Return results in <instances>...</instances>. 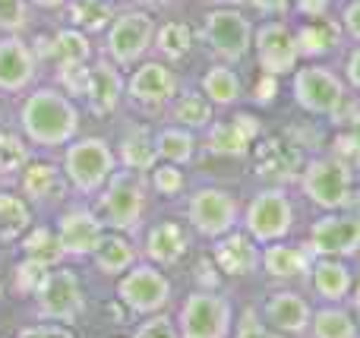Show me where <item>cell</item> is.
Instances as JSON below:
<instances>
[{
    "instance_id": "obj_9",
    "label": "cell",
    "mask_w": 360,
    "mask_h": 338,
    "mask_svg": "<svg viewBox=\"0 0 360 338\" xmlns=\"http://www.w3.org/2000/svg\"><path fill=\"white\" fill-rule=\"evenodd\" d=\"M180 89L174 63L162 60V57H146L136 67H130L127 76V105L139 111L143 117H158L168 114L171 101H174Z\"/></svg>"
},
{
    "instance_id": "obj_12",
    "label": "cell",
    "mask_w": 360,
    "mask_h": 338,
    "mask_svg": "<svg viewBox=\"0 0 360 338\" xmlns=\"http://www.w3.org/2000/svg\"><path fill=\"white\" fill-rule=\"evenodd\" d=\"M174 323L184 338H228L234 329V307L218 288H196L180 301Z\"/></svg>"
},
{
    "instance_id": "obj_8",
    "label": "cell",
    "mask_w": 360,
    "mask_h": 338,
    "mask_svg": "<svg viewBox=\"0 0 360 338\" xmlns=\"http://www.w3.org/2000/svg\"><path fill=\"white\" fill-rule=\"evenodd\" d=\"M297 187L323 212L354 206V168H348L332 152L319 158H307L297 174Z\"/></svg>"
},
{
    "instance_id": "obj_28",
    "label": "cell",
    "mask_w": 360,
    "mask_h": 338,
    "mask_svg": "<svg viewBox=\"0 0 360 338\" xmlns=\"http://www.w3.org/2000/svg\"><path fill=\"white\" fill-rule=\"evenodd\" d=\"M294 38H297V51L300 60H323V57L335 54L342 48V22L329 16H316V19H304L294 25Z\"/></svg>"
},
{
    "instance_id": "obj_24",
    "label": "cell",
    "mask_w": 360,
    "mask_h": 338,
    "mask_svg": "<svg viewBox=\"0 0 360 338\" xmlns=\"http://www.w3.org/2000/svg\"><path fill=\"white\" fill-rule=\"evenodd\" d=\"M259 310H262V316H266V326L272 329L275 335H307V329H310L313 307L291 285L272 291V294L262 301Z\"/></svg>"
},
{
    "instance_id": "obj_33",
    "label": "cell",
    "mask_w": 360,
    "mask_h": 338,
    "mask_svg": "<svg viewBox=\"0 0 360 338\" xmlns=\"http://www.w3.org/2000/svg\"><path fill=\"white\" fill-rule=\"evenodd\" d=\"M215 111H218V108L205 98V92L199 86L196 89H193V86L190 89L180 86L177 95H174V101H171V108H168V120H171V124L186 126V130L202 133L205 126L215 120Z\"/></svg>"
},
{
    "instance_id": "obj_40",
    "label": "cell",
    "mask_w": 360,
    "mask_h": 338,
    "mask_svg": "<svg viewBox=\"0 0 360 338\" xmlns=\"http://www.w3.org/2000/svg\"><path fill=\"white\" fill-rule=\"evenodd\" d=\"M146 177H149L152 193L165 196V200L186 196V190H190V181H186L184 164H174V162H162V158H158V162L146 171Z\"/></svg>"
},
{
    "instance_id": "obj_56",
    "label": "cell",
    "mask_w": 360,
    "mask_h": 338,
    "mask_svg": "<svg viewBox=\"0 0 360 338\" xmlns=\"http://www.w3.org/2000/svg\"><path fill=\"white\" fill-rule=\"evenodd\" d=\"M0 183H4V181H0Z\"/></svg>"
},
{
    "instance_id": "obj_47",
    "label": "cell",
    "mask_w": 360,
    "mask_h": 338,
    "mask_svg": "<svg viewBox=\"0 0 360 338\" xmlns=\"http://www.w3.org/2000/svg\"><path fill=\"white\" fill-rule=\"evenodd\" d=\"M291 4L294 0H247L250 10L259 13V16H266V19H288Z\"/></svg>"
},
{
    "instance_id": "obj_41",
    "label": "cell",
    "mask_w": 360,
    "mask_h": 338,
    "mask_svg": "<svg viewBox=\"0 0 360 338\" xmlns=\"http://www.w3.org/2000/svg\"><path fill=\"white\" fill-rule=\"evenodd\" d=\"M48 272H51V266L38 263V259H32V256H22V259H19V263L10 269V288H13V294H16V297H25V301H32V297L41 291V285H44V278H48Z\"/></svg>"
},
{
    "instance_id": "obj_25",
    "label": "cell",
    "mask_w": 360,
    "mask_h": 338,
    "mask_svg": "<svg viewBox=\"0 0 360 338\" xmlns=\"http://www.w3.org/2000/svg\"><path fill=\"white\" fill-rule=\"evenodd\" d=\"M313 266V253L307 250V244H291V240H272L262 244L259 253V269L266 272L272 282L278 285H300L307 282Z\"/></svg>"
},
{
    "instance_id": "obj_3",
    "label": "cell",
    "mask_w": 360,
    "mask_h": 338,
    "mask_svg": "<svg viewBox=\"0 0 360 338\" xmlns=\"http://www.w3.org/2000/svg\"><path fill=\"white\" fill-rule=\"evenodd\" d=\"M288 79H291L294 105L304 114H310V117L332 120V124H338V120L348 124V117L354 114L345 79L332 67H326V63L300 60L297 70Z\"/></svg>"
},
{
    "instance_id": "obj_43",
    "label": "cell",
    "mask_w": 360,
    "mask_h": 338,
    "mask_svg": "<svg viewBox=\"0 0 360 338\" xmlns=\"http://www.w3.org/2000/svg\"><path fill=\"white\" fill-rule=\"evenodd\" d=\"M136 338H171L177 335V323L168 310H158V313H149V316H139V326L133 329Z\"/></svg>"
},
{
    "instance_id": "obj_5",
    "label": "cell",
    "mask_w": 360,
    "mask_h": 338,
    "mask_svg": "<svg viewBox=\"0 0 360 338\" xmlns=\"http://www.w3.org/2000/svg\"><path fill=\"white\" fill-rule=\"evenodd\" d=\"M294 225H297V212H294L291 193L281 183H266V187L253 190L240 212V228L259 247L291 238Z\"/></svg>"
},
{
    "instance_id": "obj_45",
    "label": "cell",
    "mask_w": 360,
    "mask_h": 338,
    "mask_svg": "<svg viewBox=\"0 0 360 338\" xmlns=\"http://www.w3.org/2000/svg\"><path fill=\"white\" fill-rule=\"evenodd\" d=\"M278 92H281V79H278V76L259 73V76H256L253 92H250V98H253L256 108H272L275 101H278Z\"/></svg>"
},
{
    "instance_id": "obj_4",
    "label": "cell",
    "mask_w": 360,
    "mask_h": 338,
    "mask_svg": "<svg viewBox=\"0 0 360 338\" xmlns=\"http://www.w3.org/2000/svg\"><path fill=\"white\" fill-rule=\"evenodd\" d=\"M60 168L76 196L95 200L108 177L117 171V155L105 136H76L60 149Z\"/></svg>"
},
{
    "instance_id": "obj_46",
    "label": "cell",
    "mask_w": 360,
    "mask_h": 338,
    "mask_svg": "<svg viewBox=\"0 0 360 338\" xmlns=\"http://www.w3.org/2000/svg\"><path fill=\"white\" fill-rule=\"evenodd\" d=\"M16 338H70L73 335V329L63 326V323H51V320H38L32 323V326H22L13 332Z\"/></svg>"
},
{
    "instance_id": "obj_22",
    "label": "cell",
    "mask_w": 360,
    "mask_h": 338,
    "mask_svg": "<svg viewBox=\"0 0 360 338\" xmlns=\"http://www.w3.org/2000/svg\"><path fill=\"white\" fill-rule=\"evenodd\" d=\"M193 228L186 225V219H158L152 221L143 231V256L149 263L162 266V269H171V266L184 263L193 250Z\"/></svg>"
},
{
    "instance_id": "obj_7",
    "label": "cell",
    "mask_w": 360,
    "mask_h": 338,
    "mask_svg": "<svg viewBox=\"0 0 360 338\" xmlns=\"http://www.w3.org/2000/svg\"><path fill=\"white\" fill-rule=\"evenodd\" d=\"M152 38H155V16L149 10L143 6L117 10L101 32V57L114 60L120 70H130L152 54Z\"/></svg>"
},
{
    "instance_id": "obj_26",
    "label": "cell",
    "mask_w": 360,
    "mask_h": 338,
    "mask_svg": "<svg viewBox=\"0 0 360 338\" xmlns=\"http://www.w3.org/2000/svg\"><path fill=\"white\" fill-rule=\"evenodd\" d=\"M259 244L247 231H228L224 238L212 240V263L224 278H250L259 272Z\"/></svg>"
},
{
    "instance_id": "obj_11",
    "label": "cell",
    "mask_w": 360,
    "mask_h": 338,
    "mask_svg": "<svg viewBox=\"0 0 360 338\" xmlns=\"http://www.w3.org/2000/svg\"><path fill=\"white\" fill-rule=\"evenodd\" d=\"M240 200L234 190L224 187H196L186 193L184 219L193 228V234L202 240H218L240 225Z\"/></svg>"
},
{
    "instance_id": "obj_10",
    "label": "cell",
    "mask_w": 360,
    "mask_h": 338,
    "mask_svg": "<svg viewBox=\"0 0 360 338\" xmlns=\"http://www.w3.org/2000/svg\"><path fill=\"white\" fill-rule=\"evenodd\" d=\"M114 294H117V304L127 313L149 316L158 310H168L171 297H174V285L165 275L162 266L149 263V259H136L124 275H117Z\"/></svg>"
},
{
    "instance_id": "obj_51",
    "label": "cell",
    "mask_w": 360,
    "mask_h": 338,
    "mask_svg": "<svg viewBox=\"0 0 360 338\" xmlns=\"http://www.w3.org/2000/svg\"><path fill=\"white\" fill-rule=\"evenodd\" d=\"M180 0H133V6H143L149 13H165V10H174Z\"/></svg>"
},
{
    "instance_id": "obj_13",
    "label": "cell",
    "mask_w": 360,
    "mask_h": 338,
    "mask_svg": "<svg viewBox=\"0 0 360 338\" xmlns=\"http://www.w3.org/2000/svg\"><path fill=\"white\" fill-rule=\"evenodd\" d=\"M32 301H35V316L38 320L63 323V326L79 323V316L86 313V291H82L79 275H76V269L70 263L51 266L41 291H38Z\"/></svg>"
},
{
    "instance_id": "obj_55",
    "label": "cell",
    "mask_w": 360,
    "mask_h": 338,
    "mask_svg": "<svg viewBox=\"0 0 360 338\" xmlns=\"http://www.w3.org/2000/svg\"><path fill=\"white\" fill-rule=\"evenodd\" d=\"M351 291H354V310L360 313V285H357V288H351Z\"/></svg>"
},
{
    "instance_id": "obj_35",
    "label": "cell",
    "mask_w": 360,
    "mask_h": 338,
    "mask_svg": "<svg viewBox=\"0 0 360 338\" xmlns=\"http://www.w3.org/2000/svg\"><path fill=\"white\" fill-rule=\"evenodd\" d=\"M152 139H155V152L162 162L190 164L199 152V133L186 130V126H180V124L152 126Z\"/></svg>"
},
{
    "instance_id": "obj_37",
    "label": "cell",
    "mask_w": 360,
    "mask_h": 338,
    "mask_svg": "<svg viewBox=\"0 0 360 338\" xmlns=\"http://www.w3.org/2000/svg\"><path fill=\"white\" fill-rule=\"evenodd\" d=\"M114 13L117 6L111 0H67V6L60 10V22L89 32V35H98L114 19Z\"/></svg>"
},
{
    "instance_id": "obj_2",
    "label": "cell",
    "mask_w": 360,
    "mask_h": 338,
    "mask_svg": "<svg viewBox=\"0 0 360 338\" xmlns=\"http://www.w3.org/2000/svg\"><path fill=\"white\" fill-rule=\"evenodd\" d=\"M152 206V187L149 177L143 171H130L120 168L108 177V183L98 190L95 196V212H98L101 225L108 231H124V234H136L146 225V215Z\"/></svg>"
},
{
    "instance_id": "obj_23",
    "label": "cell",
    "mask_w": 360,
    "mask_h": 338,
    "mask_svg": "<svg viewBox=\"0 0 360 338\" xmlns=\"http://www.w3.org/2000/svg\"><path fill=\"white\" fill-rule=\"evenodd\" d=\"M41 57H48L54 73H57V79H60V76L86 70L98 54H95V44H92V35H89V32L60 22L54 32H51L48 41L41 44Z\"/></svg>"
},
{
    "instance_id": "obj_54",
    "label": "cell",
    "mask_w": 360,
    "mask_h": 338,
    "mask_svg": "<svg viewBox=\"0 0 360 338\" xmlns=\"http://www.w3.org/2000/svg\"><path fill=\"white\" fill-rule=\"evenodd\" d=\"M212 6H247V0H209Z\"/></svg>"
},
{
    "instance_id": "obj_1",
    "label": "cell",
    "mask_w": 360,
    "mask_h": 338,
    "mask_svg": "<svg viewBox=\"0 0 360 338\" xmlns=\"http://www.w3.org/2000/svg\"><path fill=\"white\" fill-rule=\"evenodd\" d=\"M16 126L38 152H60L79 136L82 114L73 95L60 86H32L22 92Z\"/></svg>"
},
{
    "instance_id": "obj_38",
    "label": "cell",
    "mask_w": 360,
    "mask_h": 338,
    "mask_svg": "<svg viewBox=\"0 0 360 338\" xmlns=\"http://www.w3.org/2000/svg\"><path fill=\"white\" fill-rule=\"evenodd\" d=\"M16 247H19V253H22V256H32V259H38V263H44V266L67 263L54 225H38V221H32L29 231L16 240Z\"/></svg>"
},
{
    "instance_id": "obj_20",
    "label": "cell",
    "mask_w": 360,
    "mask_h": 338,
    "mask_svg": "<svg viewBox=\"0 0 360 338\" xmlns=\"http://www.w3.org/2000/svg\"><path fill=\"white\" fill-rule=\"evenodd\" d=\"M41 54L25 35L0 32V95H22L35 86Z\"/></svg>"
},
{
    "instance_id": "obj_34",
    "label": "cell",
    "mask_w": 360,
    "mask_h": 338,
    "mask_svg": "<svg viewBox=\"0 0 360 338\" xmlns=\"http://www.w3.org/2000/svg\"><path fill=\"white\" fill-rule=\"evenodd\" d=\"M114 155H117L120 168H130V171H149L152 164L158 162V152H155V139H152V126H130L124 136L117 139L114 145Z\"/></svg>"
},
{
    "instance_id": "obj_29",
    "label": "cell",
    "mask_w": 360,
    "mask_h": 338,
    "mask_svg": "<svg viewBox=\"0 0 360 338\" xmlns=\"http://www.w3.org/2000/svg\"><path fill=\"white\" fill-rule=\"evenodd\" d=\"M136 259H139V250H136V244H133V234L108 231V228H105V234H101V240L95 244L89 263L95 266V272H98V275L117 278V275H124V272L130 269Z\"/></svg>"
},
{
    "instance_id": "obj_17",
    "label": "cell",
    "mask_w": 360,
    "mask_h": 338,
    "mask_svg": "<svg viewBox=\"0 0 360 338\" xmlns=\"http://www.w3.org/2000/svg\"><path fill=\"white\" fill-rule=\"evenodd\" d=\"M307 250L313 256H354L360 250V215L351 209H335L313 219L307 231Z\"/></svg>"
},
{
    "instance_id": "obj_19",
    "label": "cell",
    "mask_w": 360,
    "mask_h": 338,
    "mask_svg": "<svg viewBox=\"0 0 360 338\" xmlns=\"http://www.w3.org/2000/svg\"><path fill=\"white\" fill-rule=\"evenodd\" d=\"M256 164V174L266 177L269 183H281L285 187L288 181H297L300 168H304V145L291 136V133H275V136H266L262 133L256 139L253 152H250Z\"/></svg>"
},
{
    "instance_id": "obj_44",
    "label": "cell",
    "mask_w": 360,
    "mask_h": 338,
    "mask_svg": "<svg viewBox=\"0 0 360 338\" xmlns=\"http://www.w3.org/2000/svg\"><path fill=\"white\" fill-rule=\"evenodd\" d=\"M231 335L237 338H266L272 335V329L266 326V316H262L259 307H243L240 316H234V329Z\"/></svg>"
},
{
    "instance_id": "obj_18",
    "label": "cell",
    "mask_w": 360,
    "mask_h": 338,
    "mask_svg": "<svg viewBox=\"0 0 360 338\" xmlns=\"http://www.w3.org/2000/svg\"><path fill=\"white\" fill-rule=\"evenodd\" d=\"M54 231H57V238H60L67 263H73V259L92 256L95 244H98L101 234H105V225H101L95 209L82 206V202H63V206L57 209Z\"/></svg>"
},
{
    "instance_id": "obj_15",
    "label": "cell",
    "mask_w": 360,
    "mask_h": 338,
    "mask_svg": "<svg viewBox=\"0 0 360 338\" xmlns=\"http://www.w3.org/2000/svg\"><path fill=\"white\" fill-rule=\"evenodd\" d=\"M76 98H86L89 111L95 117H114L120 108L127 105V76L108 57H95L79 76V86H76Z\"/></svg>"
},
{
    "instance_id": "obj_50",
    "label": "cell",
    "mask_w": 360,
    "mask_h": 338,
    "mask_svg": "<svg viewBox=\"0 0 360 338\" xmlns=\"http://www.w3.org/2000/svg\"><path fill=\"white\" fill-rule=\"evenodd\" d=\"M345 76H348V82L360 92V48L351 51L348 60H345Z\"/></svg>"
},
{
    "instance_id": "obj_42",
    "label": "cell",
    "mask_w": 360,
    "mask_h": 338,
    "mask_svg": "<svg viewBox=\"0 0 360 338\" xmlns=\"http://www.w3.org/2000/svg\"><path fill=\"white\" fill-rule=\"evenodd\" d=\"M32 29V4L29 0H0V32L25 35Z\"/></svg>"
},
{
    "instance_id": "obj_31",
    "label": "cell",
    "mask_w": 360,
    "mask_h": 338,
    "mask_svg": "<svg viewBox=\"0 0 360 338\" xmlns=\"http://www.w3.org/2000/svg\"><path fill=\"white\" fill-rule=\"evenodd\" d=\"M199 89L205 92V98L218 108V111H228V108L240 105L243 98V79L237 73L234 63H224V60H212L205 67L202 79H199Z\"/></svg>"
},
{
    "instance_id": "obj_39",
    "label": "cell",
    "mask_w": 360,
    "mask_h": 338,
    "mask_svg": "<svg viewBox=\"0 0 360 338\" xmlns=\"http://www.w3.org/2000/svg\"><path fill=\"white\" fill-rule=\"evenodd\" d=\"M357 332V320L338 304H323L319 310H313L310 329H307V335L313 338H354Z\"/></svg>"
},
{
    "instance_id": "obj_14",
    "label": "cell",
    "mask_w": 360,
    "mask_h": 338,
    "mask_svg": "<svg viewBox=\"0 0 360 338\" xmlns=\"http://www.w3.org/2000/svg\"><path fill=\"white\" fill-rule=\"evenodd\" d=\"M266 133V124L253 111H234L231 117H215L202 133L199 145L215 158H250L256 139Z\"/></svg>"
},
{
    "instance_id": "obj_6",
    "label": "cell",
    "mask_w": 360,
    "mask_h": 338,
    "mask_svg": "<svg viewBox=\"0 0 360 338\" xmlns=\"http://www.w3.org/2000/svg\"><path fill=\"white\" fill-rule=\"evenodd\" d=\"M253 19L243 13V6H209L202 13L199 41L209 48L215 60L243 63L253 54Z\"/></svg>"
},
{
    "instance_id": "obj_30",
    "label": "cell",
    "mask_w": 360,
    "mask_h": 338,
    "mask_svg": "<svg viewBox=\"0 0 360 338\" xmlns=\"http://www.w3.org/2000/svg\"><path fill=\"white\" fill-rule=\"evenodd\" d=\"M199 32L186 19H162L155 22V38H152V54L162 57L168 63H184L186 57L196 51Z\"/></svg>"
},
{
    "instance_id": "obj_52",
    "label": "cell",
    "mask_w": 360,
    "mask_h": 338,
    "mask_svg": "<svg viewBox=\"0 0 360 338\" xmlns=\"http://www.w3.org/2000/svg\"><path fill=\"white\" fill-rule=\"evenodd\" d=\"M348 136H351V143H354V149H357V158H360V111H354L348 117Z\"/></svg>"
},
{
    "instance_id": "obj_48",
    "label": "cell",
    "mask_w": 360,
    "mask_h": 338,
    "mask_svg": "<svg viewBox=\"0 0 360 338\" xmlns=\"http://www.w3.org/2000/svg\"><path fill=\"white\" fill-rule=\"evenodd\" d=\"M342 32L360 41V0H348L342 10Z\"/></svg>"
},
{
    "instance_id": "obj_16",
    "label": "cell",
    "mask_w": 360,
    "mask_h": 338,
    "mask_svg": "<svg viewBox=\"0 0 360 338\" xmlns=\"http://www.w3.org/2000/svg\"><path fill=\"white\" fill-rule=\"evenodd\" d=\"M253 57H256L259 73H272V76H278V79H288L300 63L294 25L288 22V19H266L262 25H256L253 29Z\"/></svg>"
},
{
    "instance_id": "obj_49",
    "label": "cell",
    "mask_w": 360,
    "mask_h": 338,
    "mask_svg": "<svg viewBox=\"0 0 360 338\" xmlns=\"http://www.w3.org/2000/svg\"><path fill=\"white\" fill-rule=\"evenodd\" d=\"M329 4L332 0H294L291 10L300 19H316V16H329Z\"/></svg>"
},
{
    "instance_id": "obj_36",
    "label": "cell",
    "mask_w": 360,
    "mask_h": 338,
    "mask_svg": "<svg viewBox=\"0 0 360 338\" xmlns=\"http://www.w3.org/2000/svg\"><path fill=\"white\" fill-rule=\"evenodd\" d=\"M32 158H35V145L22 136V130L0 124V181L16 183V177L22 174V168Z\"/></svg>"
},
{
    "instance_id": "obj_53",
    "label": "cell",
    "mask_w": 360,
    "mask_h": 338,
    "mask_svg": "<svg viewBox=\"0 0 360 338\" xmlns=\"http://www.w3.org/2000/svg\"><path fill=\"white\" fill-rule=\"evenodd\" d=\"M32 10H48V13H60L67 6V0H29Z\"/></svg>"
},
{
    "instance_id": "obj_32",
    "label": "cell",
    "mask_w": 360,
    "mask_h": 338,
    "mask_svg": "<svg viewBox=\"0 0 360 338\" xmlns=\"http://www.w3.org/2000/svg\"><path fill=\"white\" fill-rule=\"evenodd\" d=\"M35 221V206L19 193L16 183H0V240L16 244Z\"/></svg>"
},
{
    "instance_id": "obj_27",
    "label": "cell",
    "mask_w": 360,
    "mask_h": 338,
    "mask_svg": "<svg viewBox=\"0 0 360 338\" xmlns=\"http://www.w3.org/2000/svg\"><path fill=\"white\" fill-rule=\"evenodd\" d=\"M307 285L323 304H342L354 288V275L342 256H313Z\"/></svg>"
},
{
    "instance_id": "obj_21",
    "label": "cell",
    "mask_w": 360,
    "mask_h": 338,
    "mask_svg": "<svg viewBox=\"0 0 360 338\" xmlns=\"http://www.w3.org/2000/svg\"><path fill=\"white\" fill-rule=\"evenodd\" d=\"M16 187L35 206V212L38 209H60L73 196L60 162H48V158H32L22 168V174L16 177Z\"/></svg>"
}]
</instances>
